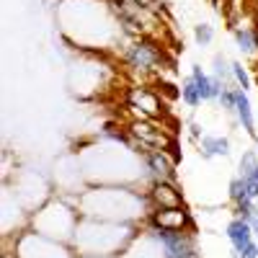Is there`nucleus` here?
<instances>
[{"label":"nucleus","mask_w":258,"mask_h":258,"mask_svg":"<svg viewBox=\"0 0 258 258\" xmlns=\"http://www.w3.org/2000/svg\"><path fill=\"white\" fill-rule=\"evenodd\" d=\"M80 217L109 220V222H132L142 225L150 214L147 191H137L132 186H96L85 188L75 197Z\"/></svg>","instance_id":"f257e3e1"},{"label":"nucleus","mask_w":258,"mask_h":258,"mask_svg":"<svg viewBox=\"0 0 258 258\" xmlns=\"http://www.w3.org/2000/svg\"><path fill=\"white\" fill-rule=\"evenodd\" d=\"M137 230L140 225H132V222L80 217L70 245L78 255H121L129 240L137 235Z\"/></svg>","instance_id":"f03ea898"},{"label":"nucleus","mask_w":258,"mask_h":258,"mask_svg":"<svg viewBox=\"0 0 258 258\" xmlns=\"http://www.w3.org/2000/svg\"><path fill=\"white\" fill-rule=\"evenodd\" d=\"M80 222V212L75 204V197H57L44 202L34 214H31V230L39 235H47L59 243H73L75 230Z\"/></svg>","instance_id":"7ed1b4c3"},{"label":"nucleus","mask_w":258,"mask_h":258,"mask_svg":"<svg viewBox=\"0 0 258 258\" xmlns=\"http://www.w3.org/2000/svg\"><path fill=\"white\" fill-rule=\"evenodd\" d=\"M121 62L126 64L129 73H135L140 78H150L163 70L165 49L153 36H135L121 44Z\"/></svg>","instance_id":"20e7f679"},{"label":"nucleus","mask_w":258,"mask_h":258,"mask_svg":"<svg viewBox=\"0 0 258 258\" xmlns=\"http://www.w3.org/2000/svg\"><path fill=\"white\" fill-rule=\"evenodd\" d=\"M13 258H78L73 245L52 240L36 230H21L13 238Z\"/></svg>","instance_id":"39448f33"},{"label":"nucleus","mask_w":258,"mask_h":258,"mask_svg":"<svg viewBox=\"0 0 258 258\" xmlns=\"http://www.w3.org/2000/svg\"><path fill=\"white\" fill-rule=\"evenodd\" d=\"M124 106L129 109L132 119H155V121H163V116H165L163 96L155 88L145 85V83L129 85L126 93H124Z\"/></svg>","instance_id":"423d86ee"},{"label":"nucleus","mask_w":258,"mask_h":258,"mask_svg":"<svg viewBox=\"0 0 258 258\" xmlns=\"http://www.w3.org/2000/svg\"><path fill=\"white\" fill-rule=\"evenodd\" d=\"M145 225L170 230V232H197V220L186 207H163V209H150Z\"/></svg>","instance_id":"0eeeda50"},{"label":"nucleus","mask_w":258,"mask_h":258,"mask_svg":"<svg viewBox=\"0 0 258 258\" xmlns=\"http://www.w3.org/2000/svg\"><path fill=\"white\" fill-rule=\"evenodd\" d=\"M142 165H145V173L147 181L155 183V181H176L178 173V160L168 153V150H150V153L142 155Z\"/></svg>","instance_id":"6e6552de"},{"label":"nucleus","mask_w":258,"mask_h":258,"mask_svg":"<svg viewBox=\"0 0 258 258\" xmlns=\"http://www.w3.org/2000/svg\"><path fill=\"white\" fill-rule=\"evenodd\" d=\"M147 199L153 209H163V207H183V191L176 186V181H155L147 188Z\"/></svg>","instance_id":"1a4fd4ad"},{"label":"nucleus","mask_w":258,"mask_h":258,"mask_svg":"<svg viewBox=\"0 0 258 258\" xmlns=\"http://www.w3.org/2000/svg\"><path fill=\"white\" fill-rule=\"evenodd\" d=\"M191 80L197 83V88H199V96H202V101L207 103V101H217L220 98V93H222V88L225 85L222 83H217L212 78V73H207L202 64H191Z\"/></svg>","instance_id":"9d476101"},{"label":"nucleus","mask_w":258,"mask_h":258,"mask_svg":"<svg viewBox=\"0 0 258 258\" xmlns=\"http://www.w3.org/2000/svg\"><path fill=\"white\" fill-rule=\"evenodd\" d=\"M235 119H238V124L243 126L245 135H250L253 140L258 137V135H255L253 103H250V98H248V91H243V88H235Z\"/></svg>","instance_id":"9b49d317"},{"label":"nucleus","mask_w":258,"mask_h":258,"mask_svg":"<svg viewBox=\"0 0 258 258\" xmlns=\"http://www.w3.org/2000/svg\"><path fill=\"white\" fill-rule=\"evenodd\" d=\"M225 235H227V240H230V245H232L235 253H240L248 243L258 240L255 235H253V227H250L243 217H232V220L227 222V227H225Z\"/></svg>","instance_id":"f8f14e48"},{"label":"nucleus","mask_w":258,"mask_h":258,"mask_svg":"<svg viewBox=\"0 0 258 258\" xmlns=\"http://www.w3.org/2000/svg\"><path fill=\"white\" fill-rule=\"evenodd\" d=\"M197 145H199V153H202L204 160L227 158V155H230V140L222 137V135H204Z\"/></svg>","instance_id":"ddd939ff"},{"label":"nucleus","mask_w":258,"mask_h":258,"mask_svg":"<svg viewBox=\"0 0 258 258\" xmlns=\"http://www.w3.org/2000/svg\"><path fill=\"white\" fill-rule=\"evenodd\" d=\"M232 36H235V44L243 54H255L258 52V29L255 26H232Z\"/></svg>","instance_id":"4468645a"},{"label":"nucleus","mask_w":258,"mask_h":258,"mask_svg":"<svg viewBox=\"0 0 258 258\" xmlns=\"http://www.w3.org/2000/svg\"><path fill=\"white\" fill-rule=\"evenodd\" d=\"M227 197L232 202V207H238V204H255L258 199H253V194H250V186L243 176H235L227 186Z\"/></svg>","instance_id":"2eb2a0df"},{"label":"nucleus","mask_w":258,"mask_h":258,"mask_svg":"<svg viewBox=\"0 0 258 258\" xmlns=\"http://www.w3.org/2000/svg\"><path fill=\"white\" fill-rule=\"evenodd\" d=\"M212 78L217 83H222L225 88H238L235 80H232V62L225 54H214L212 57Z\"/></svg>","instance_id":"dca6fc26"},{"label":"nucleus","mask_w":258,"mask_h":258,"mask_svg":"<svg viewBox=\"0 0 258 258\" xmlns=\"http://www.w3.org/2000/svg\"><path fill=\"white\" fill-rule=\"evenodd\" d=\"M181 101L186 103V106H191V109H197V106H202L204 101H202V96H199V88H197V83L191 80V75L188 78H183L181 80Z\"/></svg>","instance_id":"f3484780"},{"label":"nucleus","mask_w":258,"mask_h":258,"mask_svg":"<svg viewBox=\"0 0 258 258\" xmlns=\"http://www.w3.org/2000/svg\"><path fill=\"white\" fill-rule=\"evenodd\" d=\"M194 41H197L199 47H209L214 41V26L207 24V21H202V24L194 26Z\"/></svg>","instance_id":"a211bd4d"},{"label":"nucleus","mask_w":258,"mask_h":258,"mask_svg":"<svg viewBox=\"0 0 258 258\" xmlns=\"http://www.w3.org/2000/svg\"><path fill=\"white\" fill-rule=\"evenodd\" d=\"M232 80H235V85H238V88H243V91L250 88V75H248V70L243 68V62H232Z\"/></svg>","instance_id":"6ab92c4d"},{"label":"nucleus","mask_w":258,"mask_h":258,"mask_svg":"<svg viewBox=\"0 0 258 258\" xmlns=\"http://www.w3.org/2000/svg\"><path fill=\"white\" fill-rule=\"evenodd\" d=\"M217 103L222 106V111H227V114H232V116H235V88H222V93H220Z\"/></svg>","instance_id":"aec40b11"},{"label":"nucleus","mask_w":258,"mask_h":258,"mask_svg":"<svg viewBox=\"0 0 258 258\" xmlns=\"http://www.w3.org/2000/svg\"><path fill=\"white\" fill-rule=\"evenodd\" d=\"M250 227H253V235H255V238H258V204L250 209V214H248V220H245Z\"/></svg>","instance_id":"412c9836"},{"label":"nucleus","mask_w":258,"mask_h":258,"mask_svg":"<svg viewBox=\"0 0 258 258\" xmlns=\"http://www.w3.org/2000/svg\"><path fill=\"white\" fill-rule=\"evenodd\" d=\"M188 135H191L194 142H199V140L204 137V135H202V126H199L197 121H191V124H188Z\"/></svg>","instance_id":"4be33fe9"},{"label":"nucleus","mask_w":258,"mask_h":258,"mask_svg":"<svg viewBox=\"0 0 258 258\" xmlns=\"http://www.w3.org/2000/svg\"><path fill=\"white\" fill-rule=\"evenodd\" d=\"M78 258H121V255H78Z\"/></svg>","instance_id":"5701e85b"},{"label":"nucleus","mask_w":258,"mask_h":258,"mask_svg":"<svg viewBox=\"0 0 258 258\" xmlns=\"http://www.w3.org/2000/svg\"><path fill=\"white\" fill-rule=\"evenodd\" d=\"M255 145H258V137H255Z\"/></svg>","instance_id":"b1692460"}]
</instances>
